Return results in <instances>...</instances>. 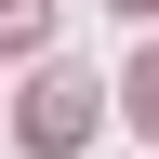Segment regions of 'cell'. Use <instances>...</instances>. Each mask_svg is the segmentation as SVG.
<instances>
[{
	"mask_svg": "<svg viewBox=\"0 0 159 159\" xmlns=\"http://www.w3.org/2000/svg\"><path fill=\"white\" fill-rule=\"evenodd\" d=\"M93 119H106L93 80H80V66H40L27 106H13V146H27V159H80V146H93Z\"/></svg>",
	"mask_w": 159,
	"mask_h": 159,
	"instance_id": "1",
	"label": "cell"
},
{
	"mask_svg": "<svg viewBox=\"0 0 159 159\" xmlns=\"http://www.w3.org/2000/svg\"><path fill=\"white\" fill-rule=\"evenodd\" d=\"M40 40V0H0V53H27Z\"/></svg>",
	"mask_w": 159,
	"mask_h": 159,
	"instance_id": "2",
	"label": "cell"
},
{
	"mask_svg": "<svg viewBox=\"0 0 159 159\" xmlns=\"http://www.w3.org/2000/svg\"><path fill=\"white\" fill-rule=\"evenodd\" d=\"M133 119H146V133H159V53H146V66H133Z\"/></svg>",
	"mask_w": 159,
	"mask_h": 159,
	"instance_id": "3",
	"label": "cell"
},
{
	"mask_svg": "<svg viewBox=\"0 0 159 159\" xmlns=\"http://www.w3.org/2000/svg\"><path fill=\"white\" fill-rule=\"evenodd\" d=\"M119 13H159V0H119Z\"/></svg>",
	"mask_w": 159,
	"mask_h": 159,
	"instance_id": "4",
	"label": "cell"
}]
</instances>
